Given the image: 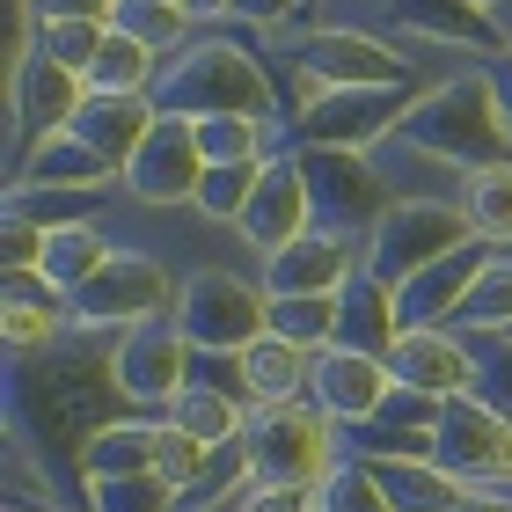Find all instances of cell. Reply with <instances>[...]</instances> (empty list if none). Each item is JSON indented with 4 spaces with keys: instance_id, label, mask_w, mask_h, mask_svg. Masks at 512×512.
Wrapping results in <instances>:
<instances>
[{
    "instance_id": "5",
    "label": "cell",
    "mask_w": 512,
    "mask_h": 512,
    "mask_svg": "<svg viewBox=\"0 0 512 512\" xmlns=\"http://www.w3.org/2000/svg\"><path fill=\"white\" fill-rule=\"evenodd\" d=\"M469 242H476V227H469L461 205H447V198H395L374 220V235H366V278L410 286L417 271L447 264V256L469 249Z\"/></svg>"
},
{
    "instance_id": "31",
    "label": "cell",
    "mask_w": 512,
    "mask_h": 512,
    "mask_svg": "<svg viewBox=\"0 0 512 512\" xmlns=\"http://www.w3.org/2000/svg\"><path fill=\"white\" fill-rule=\"evenodd\" d=\"M271 337L300 344V352H330V344H337V293L271 300Z\"/></svg>"
},
{
    "instance_id": "20",
    "label": "cell",
    "mask_w": 512,
    "mask_h": 512,
    "mask_svg": "<svg viewBox=\"0 0 512 512\" xmlns=\"http://www.w3.org/2000/svg\"><path fill=\"white\" fill-rule=\"evenodd\" d=\"M110 161L103 154H88L74 132H44L30 139V154L15 161V183L8 191H110Z\"/></svg>"
},
{
    "instance_id": "52",
    "label": "cell",
    "mask_w": 512,
    "mask_h": 512,
    "mask_svg": "<svg viewBox=\"0 0 512 512\" xmlns=\"http://www.w3.org/2000/svg\"><path fill=\"white\" fill-rule=\"evenodd\" d=\"M315 512H322V505H315Z\"/></svg>"
},
{
    "instance_id": "24",
    "label": "cell",
    "mask_w": 512,
    "mask_h": 512,
    "mask_svg": "<svg viewBox=\"0 0 512 512\" xmlns=\"http://www.w3.org/2000/svg\"><path fill=\"white\" fill-rule=\"evenodd\" d=\"M169 425L205 439V447H227V439H242V425H249V395L242 388H220V381H191L169 403Z\"/></svg>"
},
{
    "instance_id": "19",
    "label": "cell",
    "mask_w": 512,
    "mask_h": 512,
    "mask_svg": "<svg viewBox=\"0 0 512 512\" xmlns=\"http://www.w3.org/2000/svg\"><path fill=\"white\" fill-rule=\"evenodd\" d=\"M161 125V103L154 96H88L81 118H74V139L88 154H103L110 169L125 176V161L147 147V132Z\"/></svg>"
},
{
    "instance_id": "43",
    "label": "cell",
    "mask_w": 512,
    "mask_h": 512,
    "mask_svg": "<svg viewBox=\"0 0 512 512\" xmlns=\"http://www.w3.org/2000/svg\"><path fill=\"white\" fill-rule=\"evenodd\" d=\"M37 22H66V15H81V22H110L118 15V0H30Z\"/></svg>"
},
{
    "instance_id": "18",
    "label": "cell",
    "mask_w": 512,
    "mask_h": 512,
    "mask_svg": "<svg viewBox=\"0 0 512 512\" xmlns=\"http://www.w3.org/2000/svg\"><path fill=\"white\" fill-rule=\"evenodd\" d=\"M483 242L469 249H454L447 264H432V271H417L410 286H395V315H403V330H447V315H461V300H469L476 286V271H483Z\"/></svg>"
},
{
    "instance_id": "27",
    "label": "cell",
    "mask_w": 512,
    "mask_h": 512,
    "mask_svg": "<svg viewBox=\"0 0 512 512\" xmlns=\"http://www.w3.org/2000/svg\"><path fill=\"white\" fill-rule=\"evenodd\" d=\"M110 256H118V249H110V235H103V220H81V227H52V242H44V278H52V286L66 293V300H74L81 286H88V278H96L103 264H110Z\"/></svg>"
},
{
    "instance_id": "1",
    "label": "cell",
    "mask_w": 512,
    "mask_h": 512,
    "mask_svg": "<svg viewBox=\"0 0 512 512\" xmlns=\"http://www.w3.org/2000/svg\"><path fill=\"white\" fill-rule=\"evenodd\" d=\"M110 344H118V330H74L59 337L52 352L37 359H15V439L22 447H37L44 461L66 454L81 476V454L88 439H96L103 425H118L125 395H118V366H110Z\"/></svg>"
},
{
    "instance_id": "22",
    "label": "cell",
    "mask_w": 512,
    "mask_h": 512,
    "mask_svg": "<svg viewBox=\"0 0 512 512\" xmlns=\"http://www.w3.org/2000/svg\"><path fill=\"white\" fill-rule=\"evenodd\" d=\"M395 15H403L410 37H432V44H447V52H454V44H469V52H491V59L512 52L505 30H498L491 15H476L469 0H403Z\"/></svg>"
},
{
    "instance_id": "25",
    "label": "cell",
    "mask_w": 512,
    "mask_h": 512,
    "mask_svg": "<svg viewBox=\"0 0 512 512\" xmlns=\"http://www.w3.org/2000/svg\"><path fill=\"white\" fill-rule=\"evenodd\" d=\"M366 476L381 483L388 512H454L461 505V483L439 461H366Z\"/></svg>"
},
{
    "instance_id": "30",
    "label": "cell",
    "mask_w": 512,
    "mask_h": 512,
    "mask_svg": "<svg viewBox=\"0 0 512 512\" xmlns=\"http://www.w3.org/2000/svg\"><path fill=\"white\" fill-rule=\"evenodd\" d=\"M461 330H491V337L512 330V249L483 256L476 286H469V300H461Z\"/></svg>"
},
{
    "instance_id": "28",
    "label": "cell",
    "mask_w": 512,
    "mask_h": 512,
    "mask_svg": "<svg viewBox=\"0 0 512 512\" xmlns=\"http://www.w3.org/2000/svg\"><path fill=\"white\" fill-rule=\"evenodd\" d=\"M154 81H161V52H147L125 30H110L96 66H88V96H154Z\"/></svg>"
},
{
    "instance_id": "49",
    "label": "cell",
    "mask_w": 512,
    "mask_h": 512,
    "mask_svg": "<svg viewBox=\"0 0 512 512\" xmlns=\"http://www.w3.org/2000/svg\"><path fill=\"white\" fill-rule=\"evenodd\" d=\"M154 8H183V0H154Z\"/></svg>"
},
{
    "instance_id": "45",
    "label": "cell",
    "mask_w": 512,
    "mask_h": 512,
    "mask_svg": "<svg viewBox=\"0 0 512 512\" xmlns=\"http://www.w3.org/2000/svg\"><path fill=\"white\" fill-rule=\"evenodd\" d=\"M191 22H235V0H183Z\"/></svg>"
},
{
    "instance_id": "26",
    "label": "cell",
    "mask_w": 512,
    "mask_h": 512,
    "mask_svg": "<svg viewBox=\"0 0 512 512\" xmlns=\"http://www.w3.org/2000/svg\"><path fill=\"white\" fill-rule=\"evenodd\" d=\"M154 447H161V417H118L88 439L81 476H154Z\"/></svg>"
},
{
    "instance_id": "50",
    "label": "cell",
    "mask_w": 512,
    "mask_h": 512,
    "mask_svg": "<svg viewBox=\"0 0 512 512\" xmlns=\"http://www.w3.org/2000/svg\"><path fill=\"white\" fill-rule=\"evenodd\" d=\"M498 344H512V330H505V337H498Z\"/></svg>"
},
{
    "instance_id": "41",
    "label": "cell",
    "mask_w": 512,
    "mask_h": 512,
    "mask_svg": "<svg viewBox=\"0 0 512 512\" xmlns=\"http://www.w3.org/2000/svg\"><path fill=\"white\" fill-rule=\"evenodd\" d=\"M308 0H235V22H256V30H293Z\"/></svg>"
},
{
    "instance_id": "21",
    "label": "cell",
    "mask_w": 512,
    "mask_h": 512,
    "mask_svg": "<svg viewBox=\"0 0 512 512\" xmlns=\"http://www.w3.org/2000/svg\"><path fill=\"white\" fill-rule=\"evenodd\" d=\"M395 337H403V315H395V286H381V278H352V286L337 293V344L344 352H374L388 359Z\"/></svg>"
},
{
    "instance_id": "23",
    "label": "cell",
    "mask_w": 512,
    "mask_h": 512,
    "mask_svg": "<svg viewBox=\"0 0 512 512\" xmlns=\"http://www.w3.org/2000/svg\"><path fill=\"white\" fill-rule=\"evenodd\" d=\"M315 388V352H300L286 337H256L242 352V395L249 403H300Z\"/></svg>"
},
{
    "instance_id": "51",
    "label": "cell",
    "mask_w": 512,
    "mask_h": 512,
    "mask_svg": "<svg viewBox=\"0 0 512 512\" xmlns=\"http://www.w3.org/2000/svg\"><path fill=\"white\" fill-rule=\"evenodd\" d=\"M308 8H315V0H308Z\"/></svg>"
},
{
    "instance_id": "7",
    "label": "cell",
    "mask_w": 512,
    "mask_h": 512,
    "mask_svg": "<svg viewBox=\"0 0 512 512\" xmlns=\"http://www.w3.org/2000/svg\"><path fill=\"white\" fill-rule=\"evenodd\" d=\"M432 461L461 491H512V417L491 395H454V403H439Z\"/></svg>"
},
{
    "instance_id": "6",
    "label": "cell",
    "mask_w": 512,
    "mask_h": 512,
    "mask_svg": "<svg viewBox=\"0 0 512 512\" xmlns=\"http://www.w3.org/2000/svg\"><path fill=\"white\" fill-rule=\"evenodd\" d=\"M176 330L191 337V352H249L256 337H271V293L264 278H242L227 264H205L183 278Z\"/></svg>"
},
{
    "instance_id": "2",
    "label": "cell",
    "mask_w": 512,
    "mask_h": 512,
    "mask_svg": "<svg viewBox=\"0 0 512 512\" xmlns=\"http://www.w3.org/2000/svg\"><path fill=\"white\" fill-rule=\"evenodd\" d=\"M395 139L410 154L447 161V169L469 176V169H491V161H512V110H505L491 74H454L403 110Z\"/></svg>"
},
{
    "instance_id": "39",
    "label": "cell",
    "mask_w": 512,
    "mask_h": 512,
    "mask_svg": "<svg viewBox=\"0 0 512 512\" xmlns=\"http://www.w3.org/2000/svg\"><path fill=\"white\" fill-rule=\"evenodd\" d=\"M0 308H44V315H74V300H66L44 271H8V286H0Z\"/></svg>"
},
{
    "instance_id": "4",
    "label": "cell",
    "mask_w": 512,
    "mask_h": 512,
    "mask_svg": "<svg viewBox=\"0 0 512 512\" xmlns=\"http://www.w3.org/2000/svg\"><path fill=\"white\" fill-rule=\"evenodd\" d=\"M242 447H249L256 483H271V491H322L344 469V425L315 395H300V403H249Z\"/></svg>"
},
{
    "instance_id": "34",
    "label": "cell",
    "mask_w": 512,
    "mask_h": 512,
    "mask_svg": "<svg viewBox=\"0 0 512 512\" xmlns=\"http://www.w3.org/2000/svg\"><path fill=\"white\" fill-rule=\"evenodd\" d=\"M81 512H176V491L161 476H81Z\"/></svg>"
},
{
    "instance_id": "38",
    "label": "cell",
    "mask_w": 512,
    "mask_h": 512,
    "mask_svg": "<svg viewBox=\"0 0 512 512\" xmlns=\"http://www.w3.org/2000/svg\"><path fill=\"white\" fill-rule=\"evenodd\" d=\"M315 505H322V512H388L381 483L366 476V461H359V454H344V469L315 491Z\"/></svg>"
},
{
    "instance_id": "35",
    "label": "cell",
    "mask_w": 512,
    "mask_h": 512,
    "mask_svg": "<svg viewBox=\"0 0 512 512\" xmlns=\"http://www.w3.org/2000/svg\"><path fill=\"white\" fill-rule=\"evenodd\" d=\"M198 125V154L205 169H235V161H271L264 154V118H191Z\"/></svg>"
},
{
    "instance_id": "11",
    "label": "cell",
    "mask_w": 512,
    "mask_h": 512,
    "mask_svg": "<svg viewBox=\"0 0 512 512\" xmlns=\"http://www.w3.org/2000/svg\"><path fill=\"white\" fill-rule=\"evenodd\" d=\"M293 66L322 88H410V59L366 30H344V22H308L293 44Z\"/></svg>"
},
{
    "instance_id": "42",
    "label": "cell",
    "mask_w": 512,
    "mask_h": 512,
    "mask_svg": "<svg viewBox=\"0 0 512 512\" xmlns=\"http://www.w3.org/2000/svg\"><path fill=\"white\" fill-rule=\"evenodd\" d=\"M235 512H315V491H271V483H249Z\"/></svg>"
},
{
    "instance_id": "3",
    "label": "cell",
    "mask_w": 512,
    "mask_h": 512,
    "mask_svg": "<svg viewBox=\"0 0 512 512\" xmlns=\"http://www.w3.org/2000/svg\"><path fill=\"white\" fill-rule=\"evenodd\" d=\"M154 103L176 110V118H264L271 125V74L256 66L249 44L235 37H191L176 59H161Z\"/></svg>"
},
{
    "instance_id": "29",
    "label": "cell",
    "mask_w": 512,
    "mask_h": 512,
    "mask_svg": "<svg viewBox=\"0 0 512 512\" xmlns=\"http://www.w3.org/2000/svg\"><path fill=\"white\" fill-rule=\"evenodd\" d=\"M461 213H469L483 249H512V161H491V169L461 176Z\"/></svg>"
},
{
    "instance_id": "10",
    "label": "cell",
    "mask_w": 512,
    "mask_h": 512,
    "mask_svg": "<svg viewBox=\"0 0 512 512\" xmlns=\"http://www.w3.org/2000/svg\"><path fill=\"white\" fill-rule=\"evenodd\" d=\"M300 176H308V191H315V220L337 227V235H352V242H366L374 220L395 205L388 176H374V161L344 154V147H300Z\"/></svg>"
},
{
    "instance_id": "44",
    "label": "cell",
    "mask_w": 512,
    "mask_h": 512,
    "mask_svg": "<svg viewBox=\"0 0 512 512\" xmlns=\"http://www.w3.org/2000/svg\"><path fill=\"white\" fill-rule=\"evenodd\" d=\"M454 512H512V491H461Z\"/></svg>"
},
{
    "instance_id": "37",
    "label": "cell",
    "mask_w": 512,
    "mask_h": 512,
    "mask_svg": "<svg viewBox=\"0 0 512 512\" xmlns=\"http://www.w3.org/2000/svg\"><path fill=\"white\" fill-rule=\"evenodd\" d=\"M103 37H110V22H81V15H66V22H37V52H44V59H59V66H74V74H88V66H96Z\"/></svg>"
},
{
    "instance_id": "36",
    "label": "cell",
    "mask_w": 512,
    "mask_h": 512,
    "mask_svg": "<svg viewBox=\"0 0 512 512\" xmlns=\"http://www.w3.org/2000/svg\"><path fill=\"white\" fill-rule=\"evenodd\" d=\"M205 461H213V447L205 439H191V432H176L169 417H161V447H154V476L176 491V512H183V498L198 491V476H205Z\"/></svg>"
},
{
    "instance_id": "40",
    "label": "cell",
    "mask_w": 512,
    "mask_h": 512,
    "mask_svg": "<svg viewBox=\"0 0 512 512\" xmlns=\"http://www.w3.org/2000/svg\"><path fill=\"white\" fill-rule=\"evenodd\" d=\"M44 227L30 220V213H8V227H0V256H8V271H37L44 264Z\"/></svg>"
},
{
    "instance_id": "15",
    "label": "cell",
    "mask_w": 512,
    "mask_h": 512,
    "mask_svg": "<svg viewBox=\"0 0 512 512\" xmlns=\"http://www.w3.org/2000/svg\"><path fill=\"white\" fill-rule=\"evenodd\" d=\"M388 374L395 388H417L432 403H454V395H476L483 388V359L469 352V337L454 330H403L388 352Z\"/></svg>"
},
{
    "instance_id": "8",
    "label": "cell",
    "mask_w": 512,
    "mask_h": 512,
    "mask_svg": "<svg viewBox=\"0 0 512 512\" xmlns=\"http://www.w3.org/2000/svg\"><path fill=\"white\" fill-rule=\"evenodd\" d=\"M176 300H183V278L169 264H154V256H139V249H118L74 293V330H132V322L176 315Z\"/></svg>"
},
{
    "instance_id": "47",
    "label": "cell",
    "mask_w": 512,
    "mask_h": 512,
    "mask_svg": "<svg viewBox=\"0 0 512 512\" xmlns=\"http://www.w3.org/2000/svg\"><path fill=\"white\" fill-rule=\"evenodd\" d=\"M469 8H476V15H498V8H505V0H469Z\"/></svg>"
},
{
    "instance_id": "12",
    "label": "cell",
    "mask_w": 512,
    "mask_h": 512,
    "mask_svg": "<svg viewBox=\"0 0 512 512\" xmlns=\"http://www.w3.org/2000/svg\"><path fill=\"white\" fill-rule=\"evenodd\" d=\"M125 198L147 205V213H169V205H198V183H205V154H198V125L161 110V125L147 132V147L125 161Z\"/></svg>"
},
{
    "instance_id": "13",
    "label": "cell",
    "mask_w": 512,
    "mask_h": 512,
    "mask_svg": "<svg viewBox=\"0 0 512 512\" xmlns=\"http://www.w3.org/2000/svg\"><path fill=\"white\" fill-rule=\"evenodd\" d=\"M410 103H417L410 88H322L315 103H300V147L366 154L374 139H395Z\"/></svg>"
},
{
    "instance_id": "32",
    "label": "cell",
    "mask_w": 512,
    "mask_h": 512,
    "mask_svg": "<svg viewBox=\"0 0 512 512\" xmlns=\"http://www.w3.org/2000/svg\"><path fill=\"white\" fill-rule=\"evenodd\" d=\"M110 30H125V37H139V44H147V52L176 59L183 44H191V8H154V0H118Z\"/></svg>"
},
{
    "instance_id": "46",
    "label": "cell",
    "mask_w": 512,
    "mask_h": 512,
    "mask_svg": "<svg viewBox=\"0 0 512 512\" xmlns=\"http://www.w3.org/2000/svg\"><path fill=\"white\" fill-rule=\"evenodd\" d=\"M491 81H498V96H505V110H512V52H505V66H498Z\"/></svg>"
},
{
    "instance_id": "14",
    "label": "cell",
    "mask_w": 512,
    "mask_h": 512,
    "mask_svg": "<svg viewBox=\"0 0 512 512\" xmlns=\"http://www.w3.org/2000/svg\"><path fill=\"white\" fill-rule=\"evenodd\" d=\"M366 271V242L337 235V227H308L300 242L264 256V293L271 300H300V293H344Z\"/></svg>"
},
{
    "instance_id": "16",
    "label": "cell",
    "mask_w": 512,
    "mask_h": 512,
    "mask_svg": "<svg viewBox=\"0 0 512 512\" xmlns=\"http://www.w3.org/2000/svg\"><path fill=\"white\" fill-rule=\"evenodd\" d=\"M308 227H315V191H308V176H300V154H271V169H264V183H256V198H249L235 235L256 256H278L286 242L308 235Z\"/></svg>"
},
{
    "instance_id": "48",
    "label": "cell",
    "mask_w": 512,
    "mask_h": 512,
    "mask_svg": "<svg viewBox=\"0 0 512 512\" xmlns=\"http://www.w3.org/2000/svg\"><path fill=\"white\" fill-rule=\"evenodd\" d=\"M8 512H59V505H8Z\"/></svg>"
},
{
    "instance_id": "9",
    "label": "cell",
    "mask_w": 512,
    "mask_h": 512,
    "mask_svg": "<svg viewBox=\"0 0 512 512\" xmlns=\"http://www.w3.org/2000/svg\"><path fill=\"white\" fill-rule=\"evenodd\" d=\"M191 337L176 330V315H154V322H132L110 344V366H118V395L132 410H169L183 388H191Z\"/></svg>"
},
{
    "instance_id": "33",
    "label": "cell",
    "mask_w": 512,
    "mask_h": 512,
    "mask_svg": "<svg viewBox=\"0 0 512 512\" xmlns=\"http://www.w3.org/2000/svg\"><path fill=\"white\" fill-rule=\"evenodd\" d=\"M271 161H235V169H205L198 183V213L213 220V227H242L249 213V198H256V183H264Z\"/></svg>"
},
{
    "instance_id": "17",
    "label": "cell",
    "mask_w": 512,
    "mask_h": 512,
    "mask_svg": "<svg viewBox=\"0 0 512 512\" xmlns=\"http://www.w3.org/2000/svg\"><path fill=\"white\" fill-rule=\"evenodd\" d=\"M308 395L337 417L344 432H359L366 417L395 395V374H388V359H374V352H344V344H330V352H315V388Z\"/></svg>"
}]
</instances>
